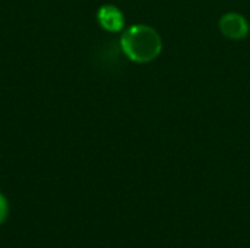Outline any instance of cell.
<instances>
[{"label": "cell", "instance_id": "obj_1", "mask_svg": "<svg viewBox=\"0 0 250 248\" xmlns=\"http://www.w3.org/2000/svg\"><path fill=\"white\" fill-rule=\"evenodd\" d=\"M125 54L136 63L155 60L163 48L160 34L148 25H133L127 28L120 39Z\"/></svg>", "mask_w": 250, "mask_h": 248}, {"label": "cell", "instance_id": "obj_2", "mask_svg": "<svg viewBox=\"0 0 250 248\" xmlns=\"http://www.w3.org/2000/svg\"><path fill=\"white\" fill-rule=\"evenodd\" d=\"M220 29L230 39H243L249 34V23L243 15L230 12L220 19Z\"/></svg>", "mask_w": 250, "mask_h": 248}, {"label": "cell", "instance_id": "obj_3", "mask_svg": "<svg viewBox=\"0 0 250 248\" xmlns=\"http://www.w3.org/2000/svg\"><path fill=\"white\" fill-rule=\"evenodd\" d=\"M97 19H98L100 25L110 32H117V31L123 29V26H125V18H123L122 10L113 4L101 6L97 13Z\"/></svg>", "mask_w": 250, "mask_h": 248}, {"label": "cell", "instance_id": "obj_4", "mask_svg": "<svg viewBox=\"0 0 250 248\" xmlns=\"http://www.w3.org/2000/svg\"><path fill=\"white\" fill-rule=\"evenodd\" d=\"M6 216H7V202H6L4 196L0 193V224H3Z\"/></svg>", "mask_w": 250, "mask_h": 248}]
</instances>
